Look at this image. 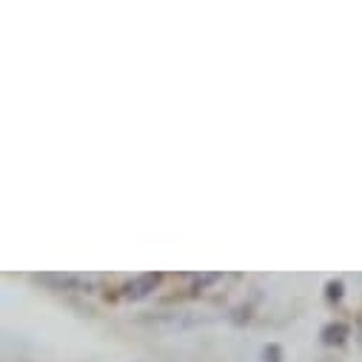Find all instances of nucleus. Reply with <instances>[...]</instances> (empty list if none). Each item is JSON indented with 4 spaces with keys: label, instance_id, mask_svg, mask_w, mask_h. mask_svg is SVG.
<instances>
[{
    "label": "nucleus",
    "instance_id": "obj_1",
    "mask_svg": "<svg viewBox=\"0 0 362 362\" xmlns=\"http://www.w3.org/2000/svg\"><path fill=\"white\" fill-rule=\"evenodd\" d=\"M160 280H163L160 274H143V277H137L134 283L126 286V294H123V297H126V300H143V297H148V294L160 286Z\"/></svg>",
    "mask_w": 362,
    "mask_h": 362
},
{
    "label": "nucleus",
    "instance_id": "obj_2",
    "mask_svg": "<svg viewBox=\"0 0 362 362\" xmlns=\"http://www.w3.org/2000/svg\"><path fill=\"white\" fill-rule=\"evenodd\" d=\"M320 337H322L325 345H339V342L348 337V325H345V322H331V325H325V328L320 331Z\"/></svg>",
    "mask_w": 362,
    "mask_h": 362
},
{
    "label": "nucleus",
    "instance_id": "obj_3",
    "mask_svg": "<svg viewBox=\"0 0 362 362\" xmlns=\"http://www.w3.org/2000/svg\"><path fill=\"white\" fill-rule=\"evenodd\" d=\"M262 356H265V362H280V348L277 345H268Z\"/></svg>",
    "mask_w": 362,
    "mask_h": 362
},
{
    "label": "nucleus",
    "instance_id": "obj_4",
    "mask_svg": "<svg viewBox=\"0 0 362 362\" xmlns=\"http://www.w3.org/2000/svg\"><path fill=\"white\" fill-rule=\"evenodd\" d=\"M342 297V283H328V300H339Z\"/></svg>",
    "mask_w": 362,
    "mask_h": 362
}]
</instances>
